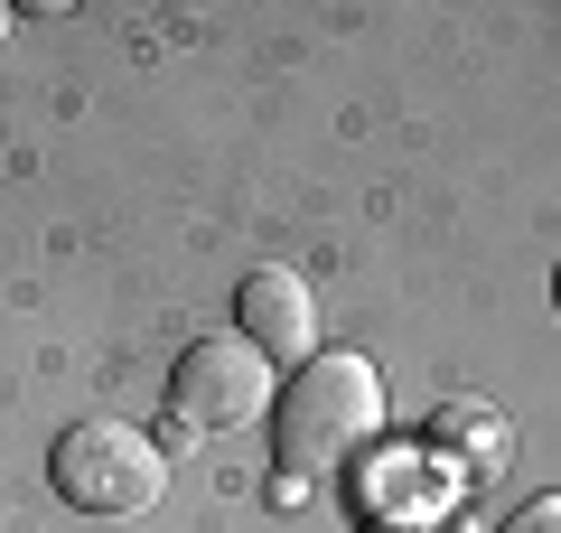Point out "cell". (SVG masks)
Returning a JSON list of instances; mask_svg holds the SVG:
<instances>
[{
    "label": "cell",
    "instance_id": "8",
    "mask_svg": "<svg viewBox=\"0 0 561 533\" xmlns=\"http://www.w3.org/2000/svg\"><path fill=\"white\" fill-rule=\"evenodd\" d=\"M0 38H10V10H0Z\"/></svg>",
    "mask_w": 561,
    "mask_h": 533
},
{
    "label": "cell",
    "instance_id": "5",
    "mask_svg": "<svg viewBox=\"0 0 561 533\" xmlns=\"http://www.w3.org/2000/svg\"><path fill=\"white\" fill-rule=\"evenodd\" d=\"M496 533H561V496H534V506H515Z\"/></svg>",
    "mask_w": 561,
    "mask_h": 533
},
{
    "label": "cell",
    "instance_id": "2",
    "mask_svg": "<svg viewBox=\"0 0 561 533\" xmlns=\"http://www.w3.org/2000/svg\"><path fill=\"white\" fill-rule=\"evenodd\" d=\"M47 487H57V506L122 524V514H150L169 496V450L140 440L131 421H76L47 450Z\"/></svg>",
    "mask_w": 561,
    "mask_h": 533
},
{
    "label": "cell",
    "instance_id": "6",
    "mask_svg": "<svg viewBox=\"0 0 561 533\" xmlns=\"http://www.w3.org/2000/svg\"><path fill=\"white\" fill-rule=\"evenodd\" d=\"M365 533H412V524H365Z\"/></svg>",
    "mask_w": 561,
    "mask_h": 533
},
{
    "label": "cell",
    "instance_id": "4",
    "mask_svg": "<svg viewBox=\"0 0 561 533\" xmlns=\"http://www.w3.org/2000/svg\"><path fill=\"white\" fill-rule=\"evenodd\" d=\"M234 337L272 355V375H280V365L300 375L309 355H319V299H309V281L290 272V262L243 272V291H234Z\"/></svg>",
    "mask_w": 561,
    "mask_h": 533
},
{
    "label": "cell",
    "instance_id": "3",
    "mask_svg": "<svg viewBox=\"0 0 561 533\" xmlns=\"http://www.w3.org/2000/svg\"><path fill=\"white\" fill-rule=\"evenodd\" d=\"M272 384H280L272 355L225 328V337H197V347L169 365V412H179V431L225 440V431H243V421L272 412Z\"/></svg>",
    "mask_w": 561,
    "mask_h": 533
},
{
    "label": "cell",
    "instance_id": "7",
    "mask_svg": "<svg viewBox=\"0 0 561 533\" xmlns=\"http://www.w3.org/2000/svg\"><path fill=\"white\" fill-rule=\"evenodd\" d=\"M552 309H561V272H552Z\"/></svg>",
    "mask_w": 561,
    "mask_h": 533
},
{
    "label": "cell",
    "instance_id": "1",
    "mask_svg": "<svg viewBox=\"0 0 561 533\" xmlns=\"http://www.w3.org/2000/svg\"><path fill=\"white\" fill-rule=\"evenodd\" d=\"M383 431V365L365 347H319L300 375L280 384V477H319V468H346L356 450H375Z\"/></svg>",
    "mask_w": 561,
    "mask_h": 533
}]
</instances>
